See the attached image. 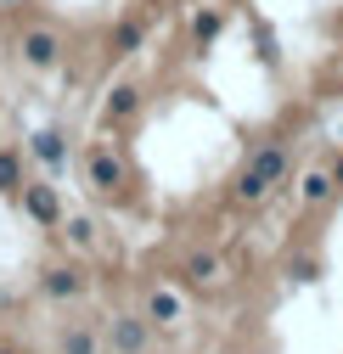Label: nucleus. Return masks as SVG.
Segmentation results:
<instances>
[{"label":"nucleus","instance_id":"2","mask_svg":"<svg viewBox=\"0 0 343 354\" xmlns=\"http://www.w3.org/2000/svg\"><path fill=\"white\" fill-rule=\"evenodd\" d=\"M107 337H113L118 354H141V348H147V326H141V321H113Z\"/></svg>","mask_w":343,"mask_h":354},{"label":"nucleus","instance_id":"8","mask_svg":"<svg viewBox=\"0 0 343 354\" xmlns=\"http://www.w3.org/2000/svg\"><path fill=\"white\" fill-rule=\"evenodd\" d=\"M304 197H310V203H326V197H332V180H326V174H310V180H304Z\"/></svg>","mask_w":343,"mask_h":354},{"label":"nucleus","instance_id":"14","mask_svg":"<svg viewBox=\"0 0 343 354\" xmlns=\"http://www.w3.org/2000/svg\"><path fill=\"white\" fill-rule=\"evenodd\" d=\"M113 113H136V91H113Z\"/></svg>","mask_w":343,"mask_h":354},{"label":"nucleus","instance_id":"10","mask_svg":"<svg viewBox=\"0 0 343 354\" xmlns=\"http://www.w3.org/2000/svg\"><path fill=\"white\" fill-rule=\"evenodd\" d=\"M62 354H96V337H84V332H68Z\"/></svg>","mask_w":343,"mask_h":354},{"label":"nucleus","instance_id":"13","mask_svg":"<svg viewBox=\"0 0 343 354\" xmlns=\"http://www.w3.org/2000/svg\"><path fill=\"white\" fill-rule=\"evenodd\" d=\"M68 236H73V242L84 248V242H91V236H96V231H91V219H73V225H68Z\"/></svg>","mask_w":343,"mask_h":354},{"label":"nucleus","instance_id":"5","mask_svg":"<svg viewBox=\"0 0 343 354\" xmlns=\"http://www.w3.org/2000/svg\"><path fill=\"white\" fill-rule=\"evenodd\" d=\"M152 321H163V326L180 321V298L175 292H152Z\"/></svg>","mask_w":343,"mask_h":354},{"label":"nucleus","instance_id":"1","mask_svg":"<svg viewBox=\"0 0 343 354\" xmlns=\"http://www.w3.org/2000/svg\"><path fill=\"white\" fill-rule=\"evenodd\" d=\"M281 174H287V152H281V147H265L259 158H253V169L242 174V197H248V203L265 197V192L281 180Z\"/></svg>","mask_w":343,"mask_h":354},{"label":"nucleus","instance_id":"4","mask_svg":"<svg viewBox=\"0 0 343 354\" xmlns=\"http://www.w3.org/2000/svg\"><path fill=\"white\" fill-rule=\"evenodd\" d=\"M79 287H84L79 270H51V276H46V292H51V298H73Z\"/></svg>","mask_w":343,"mask_h":354},{"label":"nucleus","instance_id":"15","mask_svg":"<svg viewBox=\"0 0 343 354\" xmlns=\"http://www.w3.org/2000/svg\"><path fill=\"white\" fill-rule=\"evenodd\" d=\"M337 180H343V163H337Z\"/></svg>","mask_w":343,"mask_h":354},{"label":"nucleus","instance_id":"3","mask_svg":"<svg viewBox=\"0 0 343 354\" xmlns=\"http://www.w3.org/2000/svg\"><path fill=\"white\" fill-rule=\"evenodd\" d=\"M23 203H28V214H34V219H46V225H51V219L62 214V208H57V192H51V186H34V192H28Z\"/></svg>","mask_w":343,"mask_h":354},{"label":"nucleus","instance_id":"9","mask_svg":"<svg viewBox=\"0 0 343 354\" xmlns=\"http://www.w3.org/2000/svg\"><path fill=\"white\" fill-rule=\"evenodd\" d=\"M0 192H17V158L0 152Z\"/></svg>","mask_w":343,"mask_h":354},{"label":"nucleus","instance_id":"11","mask_svg":"<svg viewBox=\"0 0 343 354\" xmlns=\"http://www.w3.org/2000/svg\"><path fill=\"white\" fill-rule=\"evenodd\" d=\"M186 270H192V281H214V259H208V253H197Z\"/></svg>","mask_w":343,"mask_h":354},{"label":"nucleus","instance_id":"16","mask_svg":"<svg viewBox=\"0 0 343 354\" xmlns=\"http://www.w3.org/2000/svg\"><path fill=\"white\" fill-rule=\"evenodd\" d=\"M0 354H12V348H0Z\"/></svg>","mask_w":343,"mask_h":354},{"label":"nucleus","instance_id":"7","mask_svg":"<svg viewBox=\"0 0 343 354\" xmlns=\"http://www.w3.org/2000/svg\"><path fill=\"white\" fill-rule=\"evenodd\" d=\"M91 174H96V186H102V192H113V186H118V163H113V158H96V163H91Z\"/></svg>","mask_w":343,"mask_h":354},{"label":"nucleus","instance_id":"6","mask_svg":"<svg viewBox=\"0 0 343 354\" xmlns=\"http://www.w3.org/2000/svg\"><path fill=\"white\" fill-rule=\"evenodd\" d=\"M51 57H57V39H51V34H28V62L46 68Z\"/></svg>","mask_w":343,"mask_h":354},{"label":"nucleus","instance_id":"12","mask_svg":"<svg viewBox=\"0 0 343 354\" xmlns=\"http://www.w3.org/2000/svg\"><path fill=\"white\" fill-rule=\"evenodd\" d=\"M39 158H46V163H62V141H57V136H39Z\"/></svg>","mask_w":343,"mask_h":354}]
</instances>
